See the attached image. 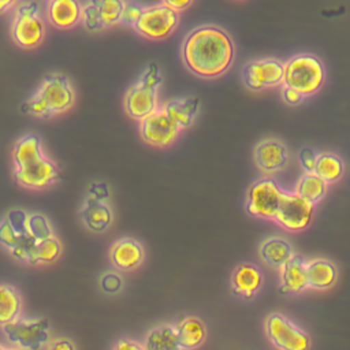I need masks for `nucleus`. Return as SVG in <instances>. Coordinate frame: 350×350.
Masks as SVG:
<instances>
[{"mask_svg": "<svg viewBox=\"0 0 350 350\" xmlns=\"http://www.w3.org/2000/svg\"><path fill=\"white\" fill-rule=\"evenodd\" d=\"M235 48L230 34L219 26L204 25L193 29L182 46L183 63L201 78H217L231 66Z\"/></svg>", "mask_w": 350, "mask_h": 350, "instance_id": "f257e3e1", "label": "nucleus"}, {"mask_svg": "<svg viewBox=\"0 0 350 350\" xmlns=\"http://www.w3.org/2000/svg\"><path fill=\"white\" fill-rule=\"evenodd\" d=\"M74 104L70 81L60 74L46 75L38 90L23 104L22 111L38 118H48L68 109Z\"/></svg>", "mask_w": 350, "mask_h": 350, "instance_id": "f03ea898", "label": "nucleus"}, {"mask_svg": "<svg viewBox=\"0 0 350 350\" xmlns=\"http://www.w3.org/2000/svg\"><path fill=\"white\" fill-rule=\"evenodd\" d=\"M324 79L323 62L312 53H298L283 63L282 83L297 90L305 98L316 93L323 86Z\"/></svg>", "mask_w": 350, "mask_h": 350, "instance_id": "7ed1b4c3", "label": "nucleus"}, {"mask_svg": "<svg viewBox=\"0 0 350 350\" xmlns=\"http://www.w3.org/2000/svg\"><path fill=\"white\" fill-rule=\"evenodd\" d=\"M160 83L161 75L159 66L157 63L150 62L144 74L129 89L124 97V108L133 119L142 120L157 109Z\"/></svg>", "mask_w": 350, "mask_h": 350, "instance_id": "20e7f679", "label": "nucleus"}, {"mask_svg": "<svg viewBox=\"0 0 350 350\" xmlns=\"http://www.w3.org/2000/svg\"><path fill=\"white\" fill-rule=\"evenodd\" d=\"M3 331L8 340L21 350H41L49 343V323L44 317L23 319L4 324Z\"/></svg>", "mask_w": 350, "mask_h": 350, "instance_id": "39448f33", "label": "nucleus"}, {"mask_svg": "<svg viewBox=\"0 0 350 350\" xmlns=\"http://www.w3.org/2000/svg\"><path fill=\"white\" fill-rule=\"evenodd\" d=\"M265 334L278 350H309V335L280 313H271L264 323Z\"/></svg>", "mask_w": 350, "mask_h": 350, "instance_id": "423d86ee", "label": "nucleus"}, {"mask_svg": "<svg viewBox=\"0 0 350 350\" xmlns=\"http://www.w3.org/2000/svg\"><path fill=\"white\" fill-rule=\"evenodd\" d=\"M284 189L271 176L257 179L247 190L246 212L258 219H273Z\"/></svg>", "mask_w": 350, "mask_h": 350, "instance_id": "0eeeda50", "label": "nucleus"}, {"mask_svg": "<svg viewBox=\"0 0 350 350\" xmlns=\"http://www.w3.org/2000/svg\"><path fill=\"white\" fill-rule=\"evenodd\" d=\"M314 212V204L298 196L295 191L284 190L273 220L288 231H301L309 226Z\"/></svg>", "mask_w": 350, "mask_h": 350, "instance_id": "6e6552de", "label": "nucleus"}, {"mask_svg": "<svg viewBox=\"0 0 350 350\" xmlns=\"http://www.w3.org/2000/svg\"><path fill=\"white\" fill-rule=\"evenodd\" d=\"M178 21L179 12L161 3L144 8L139 19L133 27L142 37L149 40H161L174 31Z\"/></svg>", "mask_w": 350, "mask_h": 350, "instance_id": "1a4fd4ad", "label": "nucleus"}, {"mask_svg": "<svg viewBox=\"0 0 350 350\" xmlns=\"http://www.w3.org/2000/svg\"><path fill=\"white\" fill-rule=\"evenodd\" d=\"M241 77L253 92L278 86L283 81V63L278 59H256L242 67Z\"/></svg>", "mask_w": 350, "mask_h": 350, "instance_id": "9d476101", "label": "nucleus"}, {"mask_svg": "<svg viewBox=\"0 0 350 350\" xmlns=\"http://www.w3.org/2000/svg\"><path fill=\"white\" fill-rule=\"evenodd\" d=\"M44 22L38 15V7L36 3L21 4L16 10L12 36L14 40L22 46H34L44 37Z\"/></svg>", "mask_w": 350, "mask_h": 350, "instance_id": "9b49d317", "label": "nucleus"}, {"mask_svg": "<svg viewBox=\"0 0 350 350\" xmlns=\"http://www.w3.org/2000/svg\"><path fill=\"white\" fill-rule=\"evenodd\" d=\"M141 137L154 146L170 145L179 134V127L167 116L163 108H157L141 120Z\"/></svg>", "mask_w": 350, "mask_h": 350, "instance_id": "f8f14e48", "label": "nucleus"}, {"mask_svg": "<svg viewBox=\"0 0 350 350\" xmlns=\"http://www.w3.org/2000/svg\"><path fill=\"white\" fill-rule=\"evenodd\" d=\"M254 161L260 171L267 175L279 172L287 165L288 152L284 144L275 138H268L254 148Z\"/></svg>", "mask_w": 350, "mask_h": 350, "instance_id": "ddd939ff", "label": "nucleus"}, {"mask_svg": "<svg viewBox=\"0 0 350 350\" xmlns=\"http://www.w3.org/2000/svg\"><path fill=\"white\" fill-rule=\"evenodd\" d=\"M59 176L57 167L52 160L42 156L38 160L15 168V178L22 186L44 187Z\"/></svg>", "mask_w": 350, "mask_h": 350, "instance_id": "4468645a", "label": "nucleus"}, {"mask_svg": "<svg viewBox=\"0 0 350 350\" xmlns=\"http://www.w3.org/2000/svg\"><path fill=\"white\" fill-rule=\"evenodd\" d=\"M109 258L112 265L118 271H131L141 265L144 260V247L142 245L131 238L118 239L109 250Z\"/></svg>", "mask_w": 350, "mask_h": 350, "instance_id": "2eb2a0df", "label": "nucleus"}, {"mask_svg": "<svg viewBox=\"0 0 350 350\" xmlns=\"http://www.w3.org/2000/svg\"><path fill=\"white\" fill-rule=\"evenodd\" d=\"M264 282L258 267L252 262H241L231 275V288L237 295L243 298L254 297Z\"/></svg>", "mask_w": 350, "mask_h": 350, "instance_id": "dca6fc26", "label": "nucleus"}, {"mask_svg": "<svg viewBox=\"0 0 350 350\" xmlns=\"http://www.w3.org/2000/svg\"><path fill=\"white\" fill-rule=\"evenodd\" d=\"M306 261L302 256H294L280 268V287L282 294H298L308 288L306 282Z\"/></svg>", "mask_w": 350, "mask_h": 350, "instance_id": "f3484780", "label": "nucleus"}, {"mask_svg": "<svg viewBox=\"0 0 350 350\" xmlns=\"http://www.w3.org/2000/svg\"><path fill=\"white\" fill-rule=\"evenodd\" d=\"M174 329L182 350L197 349L206 336L204 323L196 316H182L174 325Z\"/></svg>", "mask_w": 350, "mask_h": 350, "instance_id": "a211bd4d", "label": "nucleus"}, {"mask_svg": "<svg viewBox=\"0 0 350 350\" xmlns=\"http://www.w3.org/2000/svg\"><path fill=\"white\" fill-rule=\"evenodd\" d=\"M306 282L308 288L312 290H327L332 287L338 280L336 267L324 258H314L306 261Z\"/></svg>", "mask_w": 350, "mask_h": 350, "instance_id": "6ab92c4d", "label": "nucleus"}, {"mask_svg": "<svg viewBox=\"0 0 350 350\" xmlns=\"http://www.w3.org/2000/svg\"><path fill=\"white\" fill-rule=\"evenodd\" d=\"M260 257L271 268L280 269L293 256L294 249L282 237H271L260 245Z\"/></svg>", "mask_w": 350, "mask_h": 350, "instance_id": "aec40b11", "label": "nucleus"}, {"mask_svg": "<svg viewBox=\"0 0 350 350\" xmlns=\"http://www.w3.org/2000/svg\"><path fill=\"white\" fill-rule=\"evenodd\" d=\"M81 217L85 226L94 232L105 231L112 221L109 206L105 202L97 201L92 197L86 198L81 211Z\"/></svg>", "mask_w": 350, "mask_h": 350, "instance_id": "412c9836", "label": "nucleus"}, {"mask_svg": "<svg viewBox=\"0 0 350 350\" xmlns=\"http://www.w3.org/2000/svg\"><path fill=\"white\" fill-rule=\"evenodd\" d=\"M81 7L78 0H51L48 5V18L55 26L67 29L81 19Z\"/></svg>", "mask_w": 350, "mask_h": 350, "instance_id": "4be33fe9", "label": "nucleus"}, {"mask_svg": "<svg viewBox=\"0 0 350 350\" xmlns=\"http://www.w3.org/2000/svg\"><path fill=\"white\" fill-rule=\"evenodd\" d=\"M200 98L189 97V98H174L170 100L164 107V112L167 116L179 127L186 129L193 122L198 112Z\"/></svg>", "mask_w": 350, "mask_h": 350, "instance_id": "5701e85b", "label": "nucleus"}, {"mask_svg": "<svg viewBox=\"0 0 350 350\" xmlns=\"http://www.w3.org/2000/svg\"><path fill=\"white\" fill-rule=\"evenodd\" d=\"M145 350H182L174 325L160 324L152 328L144 340Z\"/></svg>", "mask_w": 350, "mask_h": 350, "instance_id": "b1692460", "label": "nucleus"}, {"mask_svg": "<svg viewBox=\"0 0 350 350\" xmlns=\"http://www.w3.org/2000/svg\"><path fill=\"white\" fill-rule=\"evenodd\" d=\"M22 312V298L19 291L11 284H0V325L8 324Z\"/></svg>", "mask_w": 350, "mask_h": 350, "instance_id": "393cba45", "label": "nucleus"}, {"mask_svg": "<svg viewBox=\"0 0 350 350\" xmlns=\"http://www.w3.org/2000/svg\"><path fill=\"white\" fill-rule=\"evenodd\" d=\"M327 185L338 182L345 174V164L339 156L331 152H323L317 154L314 171Z\"/></svg>", "mask_w": 350, "mask_h": 350, "instance_id": "a878e982", "label": "nucleus"}, {"mask_svg": "<svg viewBox=\"0 0 350 350\" xmlns=\"http://www.w3.org/2000/svg\"><path fill=\"white\" fill-rule=\"evenodd\" d=\"M328 185L314 172H305L297 182L294 191L312 204L319 202L327 193Z\"/></svg>", "mask_w": 350, "mask_h": 350, "instance_id": "bb28decb", "label": "nucleus"}, {"mask_svg": "<svg viewBox=\"0 0 350 350\" xmlns=\"http://www.w3.org/2000/svg\"><path fill=\"white\" fill-rule=\"evenodd\" d=\"M42 156L44 153L41 149V141L34 134H27L21 138L14 149V161L16 167L30 164Z\"/></svg>", "mask_w": 350, "mask_h": 350, "instance_id": "cd10ccee", "label": "nucleus"}, {"mask_svg": "<svg viewBox=\"0 0 350 350\" xmlns=\"http://www.w3.org/2000/svg\"><path fill=\"white\" fill-rule=\"evenodd\" d=\"M62 252V245L53 235L41 241H36L33 249L31 264L37 262H52L55 261Z\"/></svg>", "mask_w": 350, "mask_h": 350, "instance_id": "c85d7f7f", "label": "nucleus"}, {"mask_svg": "<svg viewBox=\"0 0 350 350\" xmlns=\"http://www.w3.org/2000/svg\"><path fill=\"white\" fill-rule=\"evenodd\" d=\"M26 234L31 237L34 241H41L53 235L52 227L48 219L41 213H31L27 215L26 223Z\"/></svg>", "mask_w": 350, "mask_h": 350, "instance_id": "c756f323", "label": "nucleus"}, {"mask_svg": "<svg viewBox=\"0 0 350 350\" xmlns=\"http://www.w3.org/2000/svg\"><path fill=\"white\" fill-rule=\"evenodd\" d=\"M123 1L124 0H97L103 27H109L119 23Z\"/></svg>", "mask_w": 350, "mask_h": 350, "instance_id": "7c9ffc66", "label": "nucleus"}, {"mask_svg": "<svg viewBox=\"0 0 350 350\" xmlns=\"http://www.w3.org/2000/svg\"><path fill=\"white\" fill-rule=\"evenodd\" d=\"M81 19H82L85 27L90 31H97V30L104 29L101 21H100L97 0H89L85 5L81 7Z\"/></svg>", "mask_w": 350, "mask_h": 350, "instance_id": "2f4dec72", "label": "nucleus"}, {"mask_svg": "<svg viewBox=\"0 0 350 350\" xmlns=\"http://www.w3.org/2000/svg\"><path fill=\"white\" fill-rule=\"evenodd\" d=\"M34 245H36V241H34L31 237H29L27 234H25V235L21 237L19 242L16 243V246H14L10 252H11V254H12L16 260L31 264V257H33Z\"/></svg>", "mask_w": 350, "mask_h": 350, "instance_id": "473e14b6", "label": "nucleus"}, {"mask_svg": "<svg viewBox=\"0 0 350 350\" xmlns=\"http://www.w3.org/2000/svg\"><path fill=\"white\" fill-rule=\"evenodd\" d=\"M142 11H144V7L141 4H138L137 1L124 0L119 22L126 26H134V23L139 19Z\"/></svg>", "mask_w": 350, "mask_h": 350, "instance_id": "72a5a7b5", "label": "nucleus"}, {"mask_svg": "<svg viewBox=\"0 0 350 350\" xmlns=\"http://www.w3.org/2000/svg\"><path fill=\"white\" fill-rule=\"evenodd\" d=\"M21 237L22 235L15 232V230L10 226V223L5 220V217L0 220V243L4 247L11 250L14 246H16Z\"/></svg>", "mask_w": 350, "mask_h": 350, "instance_id": "f704fd0d", "label": "nucleus"}, {"mask_svg": "<svg viewBox=\"0 0 350 350\" xmlns=\"http://www.w3.org/2000/svg\"><path fill=\"white\" fill-rule=\"evenodd\" d=\"M5 220L10 223V226L15 230L16 234L25 235L26 234V223H27V213L22 209H11L5 215Z\"/></svg>", "mask_w": 350, "mask_h": 350, "instance_id": "c9c22d12", "label": "nucleus"}, {"mask_svg": "<svg viewBox=\"0 0 350 350\" xmlns=\"http://www.w3.org/2000/svg\"><path fill=\"white\" fill-rule=\"evenodd\" d=\"M100 286H101V290L107 294H115L118 293L122 286H123V280L122 278L115 273V272H105L103 273V276L100 278Z\"/></svg>", "mask_w": 350, "mask_h": 350, "instance_id": "e433bc0d", "label": "nucleus"}, {"mask_svg": "<svg viewBox=\"0 0 350 350\" xmlns=\"http://www.w3.org/2000/svg\"><path fill=\"white\" fill-rule=\"evenodd\" d=\"M316 159H317V153L312 148H309V146L302 148L299 150V153H298L299 164H301V167L304 168L305 172H313L314 171Z\"/></svg>", "mask_w": 350, "mask_h": 350, "instance_id": "4c0bfd02", "label": "nucleus"}, {"mask_svg": "<svg viewBox=\"0 0 350 350\" xmlns=\"http://www.w3.org/2000/svg\"><path fill=\"white\" fill-rule=\"evenodd\" d=\"M88 197H92L97 201H105L109 197V189L108 185L104 182H94L90 185L89 190H88Z\"/></svg>", "mask_w": 350, "mask_h": 350, "instance_id": "58836bf2", "label": "nucleus"}, {"mask_svg": "<svg viewBox=\"0 0 350 350\" xmlns=\"http://www.w3.org/2000/svg\"><path fill=\"white\" fill-rule=\"evenodd\" d=\"M112 350H145L144 349V345L134 340V339H130V338H120L115 342Z\"/></svg>", "mask_w": 350, "mask_h": 350, "instance_id": "ea45409f", "label": "nucleus"}, {"mask_svg": "<svg viewBox=\"0 0 350 350\" xmlns=\"http://www.w3.org/2000/svg\"><path fill=\"white\" fill-rule=\"evenodd\" d=\"M46 350H75L74 343L67 338H57L53 340H49L46 345Z\"/></svg>", "mask_w": 350, "mask_h": 350, "instance_id": "a19ab883", "label": "nucleus"}, {"mask_svg": "<svg viewBox=\"0 0 350 350\" xmlns=\"http://www.w3.org/2000/svg\"><path fill=\"white\" fill-rule=\"evenodd\" d=\"M283 98H284V101H286L287 104H290V105H297V104L302 103V100H304L305 97H304L301 93H298L297 90L284 86V89H283Z\"/></svg>", "mask_w": 350, "mask_h": 350, "instance_id": "79ce46f5", "label": "nucleus"}, {"mask_svg": "<svg viewBox=\"0 0 350 350\" xmlns=\"http://www.w3.org/2000/svg\"><path fill=\"white\" fill-rule=\"evenodd\" d=\"M191 3H193V0H163L164 5L175 10L176 12L186 10Z\"/></svg>", "mask_w": 350, "mask_h": 350, "instance_id": "37998d69", "label": "nucleus"}, {"mask_svg": "<svg viewBox=\"0 0 350 350\" xmlns=\"http://www.w3.org/2000/svg\"><path fill=\"white\" fill-rule=\"evenodd\" d=\"M16 0H0V12L5 11L7 8H10Z\"/></svg>", "mask_w": 350, "mask_h": 350, "instance_id": "c03bdc74", "label": "nucleus"}, {"mask_svg": "<svg viewBox=\"0 0 350 350\" xmlns=\"http://www.w3.org/2000/svg\"><path fill=\"white\" fill-rule=\"evenodd\" d=\"M0 350H5V349H4V347L0 345Z\"/></svg>", "mask_w": 350, "mask_h": 350, "instance_id": "a18cd8bd", "label": "nucleus"}, {"mask_svg": "<svg viewBox=\"0 0 350 350\" xmlns=\"http://www.w3.org/2000/svg\"><path fill=\"white\" fill-rule=\"evenodd\" d=\"M11 350H21V349H18V347H16V349H11Z\"/></svg>", "mask_w": 350, "mask_h": 350, "instance_id": "49530a36", "label": "nucleus"}]
</instances>
